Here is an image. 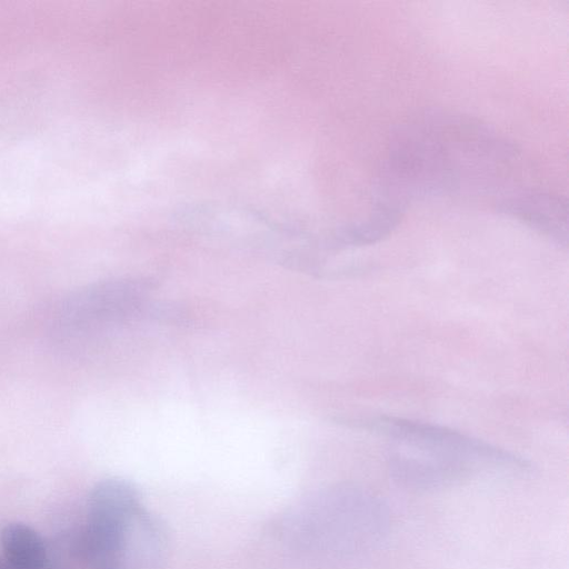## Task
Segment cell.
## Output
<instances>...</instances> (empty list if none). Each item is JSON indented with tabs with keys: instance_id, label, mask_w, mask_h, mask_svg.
<instances>
[{
	"instance_id": "6da1fadb",
	"label": "cell",
	"mask_w": 569,
	"mask_h": 569,
	"mask_svg": "<svg viewBox=\"0 0 569 569\" xmlns=\"http://www.w3.org/2000/svg\"><path fill=\"white\" fill-rule=\"evenodd\" d=\"M370 425L388 439L391 478L410 491H436L492 472L529 469L521 458L447 427L392 417Z\"/></svg>"
},
{
	"instance_id": "7a4b0ae2",
	"label": "cell",
	"mask_w": 569,
	"mask_h": 569,
	"mask_svg": "<svg viewBox=\"0 0 569 569\" xmlns=\"http://www.w3.org/2000/svg\"><path fill=\"white\" fill-rule=\"evenodd\" d=\"M310 527L312 545L323 560L357 566L381 548L391 518L379 496L363 487L345 485L319 497Z\"/></svg>"
},
{
	"instance_id": "3957f363",
	"label": "cell",
	"mask_w": 569,
	"mask_h": 569,
	"mask_svg": "<svg viewBox=\"0 0 569 569\" xmlns=\"http://www.w3.org/2000/svg\"><path fill=\"white\" fill-rule=\"evenodd\" d=\"M144 516L137 489L118 478L98 482L88 501L82 555L88 569H127L134 525Z\"/></svg>"
},
{
	"instance_id": "277c9868",
	"label": "cell",
	"mask_w": 569,
	"mask_h": 569,
	"mask_svg": "<svg viewBox=\"0 0 569 569\" xmlns=\"http://www.w3.org/2000/svg\"><path fill=\"white\" fill-rule=\"evenodd\" d=\"M142 301V289L133 281L112 280L82 288L57 307L49 335L54 342L78 347L130 317Z\"/></svg>"
},
{
	"instance_id": "5b68a950",
	"label": "cell",
	"mask_w": 569,
	"mask_h": 569,
	"mask_svg": "<svg viewBox=\"0 0 569 569\" xmlns=\"http://www.w3.org/2000/svg\"><path fill=\"white\" fill-rule=\"evenodd\" d=\"M3 558L14 569H48V553L43 539L30 526L8 523L0 533Z\"/></svg>"
},
{
	"instance_id": "8992f818",
	"label": "cell",
	"mask_w": 569,
	"mask_h": 569,
	"mask_svg": "<svg viewBox=\"0 0 569 569\" xmlns=\"http://www.w3.org/2000/svg\"><path fill=\"white\" fill-rule=\"evenodd\" d=\"M0 569H14L3 557L0 558Z\"/></svg>"
}]
</instances>
